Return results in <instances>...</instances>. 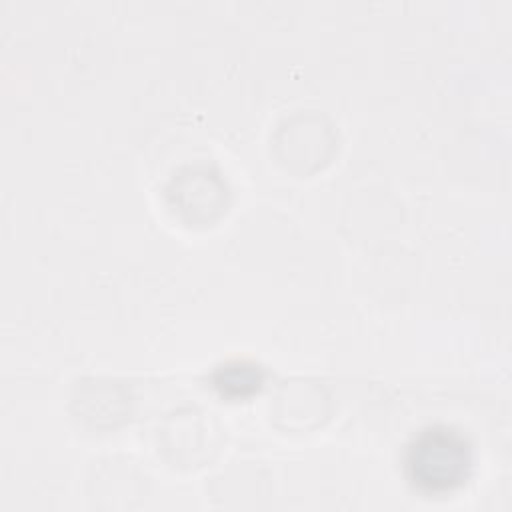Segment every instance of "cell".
<instances>
[{
    "label": "cell",
    "instance_id": "6da1fadb",
    "mask_svg": "<svg viewBox=\"0 0 512 512\" xmlns=\"http://www.w3.org/2000/svg\"><path fill=\"white\" fill-rule=\"evenodd\" d=\"M470 464V448L464 438L442 428L420 434L406 456L410 482L428 494H442L458 488L466 482Z\"/></svg>",
    "mask_w": 512,
    "mask_h": 512
},
{
    "label": "cell",
    "instance_id": "7a4b0ae2",
    "mask_svg": "<svg viewBox=\"0 0 512 512\" xmlns=\"http://www.w3.org/2000/svg\"><path fill=\"white\" fill-rule=\"evenodd\" d=\"M262 368L248 360H232L216 368L212 382L214 388L228 398H246L262 386Z\"/></svg>",
    "mask_w": 512,
    "mask_h": 512
}]
</instances>
